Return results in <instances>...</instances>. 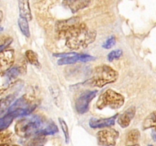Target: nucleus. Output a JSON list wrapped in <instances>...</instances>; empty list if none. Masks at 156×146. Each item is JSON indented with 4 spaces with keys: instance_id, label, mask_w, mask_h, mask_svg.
<instances>
[{
    "instance_id": "nucleus-1",
    "label": "nucleus",
    "mask_w": 156,
    "mask_h": 146,
    "mask_svg": "<svg viewBox=\"0 0 156 146\" xmlns=\"http://www.w3.org/2000/svg\"><path fill=\"white\" fill-rule=\"evenodd\" d=\"M58 36L65 40V44L73 50L86 48L96 38V32L90 30L77 17L59 21L56 24Z\"/></svg>"
},
{
    "instance_id": "nucleus-8",
    "label": "nucleus",
    "mask_w": 156,
    "mask_h": 146,
    "mask_svg": "<svg viewBox=\"0 0 156 146\" xmlns=\"http://www.w3.org/2000/svg\"><path fill=\"white\" fill-rule=\"evenodd\" d=\"M95 59V57L92 56H90L88 54H77V53H74L72 56H67V57L61 58L59 61H58V65H69V64H74L76 62H90V61H93Z\"/></svg>"
},
{
    "instance_id": "nucleus-21",
    "label": "nucleus",
    "mask_w": 156,
    "mask_h": 146,
    "mask_svg": "<svg viewBox=\"0 0 156 146\" xmlns=\"http://www.w3.org/2000/svg\"><path fill=\"white\" fill-rule=\"evenodd\" d=\"M12 132L8 130H2L1 131V144H9L12 141Z\"/></svg>"
},
{
    "instance_id": "nucleus-30",
    "label": "nucleus",
    "mask_w": 156,
    "mask_h": 146,
    "mask_svg": "<svg viewBox=\"0 0 156 146\" xmlns=\"http://www.w3.org/2000/svg\"><path fill=\"white\" fill-rule=\"evenodd\" d=\"M0 13H1V20H2V18H3V14H2V12H0Z\"/></svg>"
},
{
    "instance_id": "nucleus-17",
    "label": "nucleus",
    "mask_w": 156,
    "mask_h": 146,
    "mask_svg": "<svg viewBox=\"0 0 156 146\" xmlns=\"http://www.w3.org/2000/svg\"><path fill=\"white\" fill-rule=\"evenodd\" d=\"M15 117L12 114L7 113L5 116L2 117L0 120V129L1 131L5 130L11 124Z\"/></svg>"
},
{
    "instance_id": "nucleus-9",
    "label": "nucleus",
    "mask_w": 156,
    "mask_h": 146,
    "mask_svg": "<svg viewBox=\"0 0 156 146\" xmlns=\"http://www.w3.org/2000/svg\"><path fill=\"white\" fill-rule=\"evenodd\" d=\"M15 60V53L12 49H5L0 53V65L1 71H7L10 69Z\"/></svg>"
},
{
    "instance_id": "nucleus-12",
    "label": "nucleus",
    "mask_w": 156,
    "mask_h": 146,
    "mask_svg": "<svg viewBox=\"0 0 156 146\" xmlns=\"http://www.w3.org/2000/svg\"><path fill=\"white\" fill-rule=\"evenodd\" d=\"M91 0H63V5L68 7L73 13L88 7Z\"/></svg>"
},
{
    "instance_id": "nucleus-18",
    "label": "nucleus",
    "mask_w": 156,
    "mask_h": 146,
    "mask_svg": "<svg viewBox=\"0 0 156 146\" xmlns=\"http://www.w3.org/2000/svg\"><path fill=\"white\" fill-rule=\"evenodd\" d=\"M140 138V132L139 129H131L126 135V141L127 142L136 144L139 141Z\"/></svg>"
},
{
    "instance_id": "nucleus-3",
    "label": "nucleus",
    "mask_w": 156,
    "mask_h": 146,
    "mask_svg": "<svg viewBox=\"0 0 156 146\" xmlns=\"http://www.w3.org/2000/svg\"><path fill=\"white\" fill-rule=\"evenodd\" d=\"M118 77V72L111 66L99 65L93 69L91 78L87 81L86 84L91 87L103 88L108 84L115 82Z\"/></svg>"
},
{
    "instance_id": "nucleus-28",
    "label": "nucleus",
    "mask_w": 156,
    "mask_h": 146,
    "mask_svg": "<svg viewBox=\"0 0 156 146\" xmlns=\"http://www.w3.org/2000/svg\"><path fill=\"white\" fill-rule=\"evenodd\" d=\"M1 146H18L16 144H1Z\"/></svg>"
},
{
    "instance_id": "nucleus-24",
    "label": "nucleus",
    "mask_w": 156,
    "mask_h": 146,
    "mask_svg": "<svg viewBox=\"0 0 156 146\" xmlns=\"http://www.w3.org/2000/svg\"><path fill=\"white\" fill-rule=\"evenodd\" d=\"M43 140L44 136H34L26 144V146H41L44 144Z\"/></svg>"
},
{
    "instance_id": "nucleus-23",
    "label": "nucleus",
    "mask_w": 156,
    "mask_h": 146,
    "mask_svg": "<svg viewBox=\"0 0 156 146\" xmlns=\"http://www.w3.org/2000/svg\"><path fill=\"white\" fill-rule=\"evenodd\" d=\"M122 55H123V51L121 50H113L108 55V59L110 62H113L115 59H120Z\"/></svg>"
},
{
    "instance_id": "nucleus-31",
    "label": "nucleus",
    "mask_w": 156,
    "mask_h": 146,
    "mask_svg": "<svg viewBox=\"0 0 156 146\" xmlns=\"http://www.w3.org/2000/svg\"><path fill=\"white\" fill-rule=\"evenodd\" d=\"M149 146H152V145H151V144H149Z\"/></svg>"
},
{
    "instance_id": "nucleus-25",
    "label": "nucleus",
    "mask_w": 156,
    "mask_h": 146,
    "mask_svg": "<svg viewBox=\"0 0 156 146\" xmlns=\"http://www.w3.org/2000/svg\"><path fill=\"white\" fill-rule=\"evenodd\" d=\"M116 43V38L114 36H111L104 43V44L102 45V47H104L106 50H108V49H111V47H114Z\"/></svg>"
},
{
    "instance_id": "nucleus-7",
    "label": "nucleus",
    "mask_w": 156,
    "mask_h": 146,
    "mask_svg": "<svg viewBox=\"0 0 156 146\" xmlns=\"http://www.w3.org/2000/svg\"><path fill=\"white\" fill-rule=\"evenodd\" d=\"M97 91H87L79 95L76 101V109L79 114L88 112L90 103L97 95Z\"/></svg>"
},
{
    "instance_id": "nucleus-26",
    "label": "nucleus",
    "mask_w": 156,
    "mask_h": 146,
    "mask_svg": "<svg viewBox=\"0 0 156 146\" xmlns=\"http://www.w3.org/2000/svg\"><path fill=\"white\" fill-rule=\"evenodd\" d=\"M13 41V40H12V38L11 37H8V38H5V40H2L1 41V51H2V50H5L6 47H8V46L9 45V44L11 43Z\"/></svg>"
},
{
    "instance_id": "nucleus-29",
    "label": "nucleus",
    "mask_w": 156,
    "mask_h": 146,
    "mask_svg": "<svg viewBox=\"0 0 156 146\" xmlns=\"http://www.w3.org/2000/svg\"><path fill=\"white\" fill-rule=\"evenodd\" d=\"M127 146H140V145L138 144H130V145H127Z\"/></svg>"
},
{
    "instance_id": "nucleus-20",
    "label": "nucleus",
    "mask_w": 156,
    "mask_h": 146,
    "mask_svg": "<svg viewBox=\"0 0 156 146\" xmlns=\"http://www.w3.org/2000/svg\"><path fill=\"white\" fill-rule=\"evenodd\" d=\"M15 100V96L14 95H9L6 97L5 99H2L1 100V113H2L3 111L5 110Z\"/></svg>"
},
{
    "instance_id": "nucleus-19",
    "label": "nucleus",
    "mask_w": 156,
    "mask_h": 146,
    "mask_svg": "<svg viewBox=\"0 0 156 146\" xmlns=\"http://www.w3.org/2000/svg\"><path fill=\"white\" fill-rule=\"evenodd\" d=\"M25 56L26 58H27V61H28L31 65H34V66L36 67L41 66V64H40L39 60H38L37 56V54L33 51V50H27V51L25 52Z\"/></svg>"
},
{
    "instance_id": "nucleus-10",
    "label": "nucleus",
    "mask_w": 156,
    "mask_h": 146,
    "mask_svg": "<svg viewBox=\"0 0 156 146\" xmlns=\"http://www.w3.org/2000/svg\"><path fill=\"white\" fill-rule=\"evenodd\" d=\"M119 114L113 116L109 118L105 119H96L92 118L89 121V126L92 129H100V128L111 127L115 124L116 119L117 118V116Z\"/></svg>"
},
{
    "instance_id": "nucleus-5",
    "label": "nucleus",
    "mask_w": 156,
    "mask_h": 146,
    "mask_svg": "<svg viewBox=\"0 0 156 146\" xmlns=\"http://www.w3.org/2000/svg\"><path fill=\"white\" fill-rule=\"evenodd\" d=\"M37 105L26 95L22 96L8 109L7 113H11L16 118L22 116H28L36 108Z\"/></svg>"
},
{
    "instance_id": "nucleus-6",
    "label": "nucleus",
    "mask_w": 156,
    "mask_h": 146,
    "mask_svg": "<svg viewBox=\"0 0 156 146\" xmlns=\"http://www.w3.org/2000/svg\"><path fill=\"white\" fill-rule=\"evenodd\" d=\"M119 136L118 131L113 128L102 129L97 132L98 142L101 146H114Z\"/></svg>"
},
{
    "instance_id": "nucleus-22",
    "label": "nucleus",
    "mask_w": 156,
    "mask_h": 146,
    "mask_svg": "<svg viewBox=\"0 0 156 146\" xmlns=\"http://www.w3.org/2000/svg\"><path fill=\"white\" fill-rule=\"evenodd\" d=\"M59 124H60L61 126V129H62V132H63L64 133V135H65L66 142L69 143V134L68 126H67L66 123L62 118H59Z\"/></svg>"
},
{
    "instance_id": "nucleus-13",
    "label": "nucleus",
    "mask_w": 156,
    "mask_h": 146,
    "mask_svg": "<svg viewBox=\"0 0 156 146\" xmlns=\"http://www.w3.org/2000/svg\"><path fill=\"white\" fill-rule=\"evenodd\" d=\"M20 72H21V69L19 67H13L5 71V74L2 75V80H4V82H2V84L1 89L4 88L5 85H10L19 75Z\"/></svg>"
},
{
    "instance_id": "nucleus-4",
    "label": "nucleus",
    "mask_w": 156,
    "mask_h": 146,
    "mask_svg": "<svg viewBox=\"0 0 156 146\" xmlns=\"http://www.w3.org/2000/svg\"><path fill=\"white\" fill-rule=\"evenodd\" d=\"M125 103V98L122 94L112 89H108L99 96L96 103L98 109L110 107L113 109H120Z\"/></svg>"
},
{
    "instance_id": "nucleus-14",
    "label": "nucleus",
    "mask_w": 156,
    "mask_h": 146,
    "mask_svg": "<svg viewBox=\"0 0 156 146\" xmlns=\"http://www.w3.org/2000/svg\"><path fill=\"white\" fill-rule=\"evenodd\" d=\"M18 3L20 15L27 19V21H30L32 19V15L29 0H18Z\"/></svg>"
},
{
    "instance_id": "nucleus-16",
    "label": "nucleus",
    "mask_w": 156,
    "mask_h": 146,
    "mask_svg": "<svg viewBox=\"0 0 156 146\" xmlns=\"http://www.w3.org/2000/svg\"><path fill=\"white\" fill-rule=\"evenodd\" d=\"M18 27H19L20 28V30H21V33H23V35H24V36H26V37L27 38L30 37V33L27 19H26L25 18H24V17L20 15L18 20Z\"/></svg>"
},
{
    "instance_id": "nucleus-2",
    "label": "nucleus",
    "mask_w": 156,
    "mask_h": 146,
    "mask_svg": "<svg viewBox=\"0 0 156 146\" xmlns=\"http://www.w3.org/2000/svg\"><path fill=\"white\" fill-rule=\"evenodd\" d=\"M15 131L19 137L27 138L31 136L54 135L59 129L52 120L39 115H34L18 120L15 124Z\"/></svg>"
},
{
    "instance_id": "nucleus-11",
    "label": "nucleus",
    "mask_w": 156,
    "mask_h": 146,
    "mask_svg": "<svg viewBox=\"0 0 156 146\" xmlns=\"http://www.w3.org/2000/svg\"><path fill=\"white\" fill-rule=\"evenodd\" d=\"M136 115V107L134 106H129L123 113L119 116L117 119V123L122 128H126L129 126L131 121Z\"/></svg>"
},
{
    "instance_id": "nucleus-15",
    "label": "nucleus",
    "mask_w": 156,
    "mask_h": 146,
    "mask_svg": "<svg viewBox=\"0 0 156 146\" xmlns=\"http://www.w3.org/2000/svg\"><path fill=\"white\" fill-rule=\"evenodd\" d=\"M143 130L149 129H154L156 131V110L151 113L144 120L143 123Z\"/></svg>"
},
{
    "instance_id": "nucleus-27",
    "label": "nucleus",
    "mask_w": 156,
    "mask_h": 146,
    "mask_svg": "<svg viewBox=\"0 0 156 146\" xmlns=\"http://www.w3.org/2000/svg\"><path fill=\"white\" fill-rule=\"evenodd\" d=\"M152 138L154 139V141H156V131L154 130V129H153V131H152Z\"/></svg>"
}]
</instances>
